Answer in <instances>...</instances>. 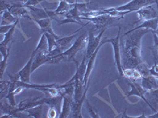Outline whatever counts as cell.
I'll return each instance as SVG.
<instances>
[{
    "instance_id": "cell-30",
    "label": "cell",
    "mask_w": 158,
    "mask_h": 118,
    "mask_svg": "<svg viewBox=\"0 0 158 118\" xmlns=\"http://www.w3.org/2000/svg\"><path fill=\"white\" fill-rule=\"evenodd\" d=\"M148 118H158V112H156V113H154V114L151 115V116H147Z\"/></svg>"
},
{
    "instance_id": "cell-8",
    "label": "cell",
    "mask_w": 158,
    "mask_h": 118,
    "mask_svg": "<svg viewBox=\"0 0 158 118\" xmlns=\"http://www.w3.org/2000/svg\"><path fill=\"white\" fill-rule=\"evenodd\" d=\"M36 54H37V51L36 50H33L30 56V58L29 59V61L25 64V66L15 74L20 79V81H23V82L30 83V75L32 73V61H33V59H34Z\"/></svg>"
},
{
    "instance_id": "cell-14",
    "label": "cell",
    "mask_w": 158,
    "mask_h": 118,
    "mask_svg": "<svg viewBox=\"0 0 158 118\" xmlns=\"http://www.w3.org/2000/svg\"><path fill=\"white\" fill-rule=\"evenodd\" d=\"M82 29V27L81 29H78L77 30V32L75 33H74L73 35H70L69 36H66V37H60L57 40V48L59 49L60 51L63 53V52L66 51L67 49L70 48V47L73 44V41H74L75 38L77 37V32L81 31Z\"/></svg>"
},
{
    "instance_id": "cell-16",
    "label": "cell",
    "mask_w": 158,
    "mask_h": 118,
    "mask_svg": "<svg viewBox=\"0 0 158 118\" xmlns=\"http://www.w3.org/2000/svg\"><path fill=\"white\" fill-rule=\"evenodd\" d=\"M52 18H48L39 20L35 19L33 20V22H35L38 25H39L40 29V32H41L42 34L46 33V32H48V33H51V34L56 36V37H59V36H57V35L53 32V30H52Z\"/></svg>"
},
{
    "instance_id": "cell-32",
    "label": "cell",
    "mask_w": 158,
    "mask_h": 118,
    "mask_svg": "<svg viewBox=\"0 0 158 118\" xmlns=\"http://www.w3.org/2000/svg\"><path fill=\"white\" fill-rule=\"evenodd\" d=\"M15 2H22V3L25 4V2H27L28 0H15Z\"/></svg>"
},
{
    "instance_id": "cell-4",
    "label": "cell",
    "mask_w": 158,
    "mask_h": 118,
    "mask_svg": "<svg viewBox=\"0 0 158 118\" xmlns=\"http://www.w3.org/2000/svg\"><path fill=\"white\" fill-rule=\"evenodd\" d=\"M122 18H123V16H113V15L111 14H102L97 17H94V18H84V17H81V19L88 20L89 22L93 23L96 29H104V28L107 29V27L111 25L115 20L122 19Z\"/></svg>"
},
{
    "instance_id": "cell-26",
    "label": "cell",
    "mask_w": 158,
    "mask_h": 118,
    "mask_svg": "<svg viewBox=\"0 0 158 118\" xmlns=\"http://www.w3.org/2000/svg\"><path fill=\"white\" fill-rule=\"evenodd\" d=\"M85 102H86L87 109H88V110H89V113H90V116H91V117H93V118L100 117V115H99L98 113H96L95 111H94V109H93V107L91 106V105H90V103L89 102V101L85 99Z\"/></svg>"
},
{
    "instance_id": "cell-24",
    "label": "cell",
    "mask_w": 158,
    "mask_h": 118,
    "mask_svg": "<svg viewBox=\"0 0 158 118\" xmlns=\"http://www.w3.org/2000/svg\"><path fill=\"white\" fill-rule=\"evenodd\" d=\"M18 22H19V19L14 23V26L11 28L10 30L6 33L5 36H4L3 40H2V41L1 42V43H0V46H6V47H7V45L12 41L13 36H14V33H15V29H16V26L17 25H18Z\"/></svg>"
},
{
    "instance_id": "cell-34",
    "label": "cell",
    "mask_w": 158,
    "mask_h": 118,
    "mask_svg": "<svg viewBox=\"0 0 158 118\" xmlns=\"http://www.w3.org/2000/svg\"><path fill=\"white\" fill-rule=\"evenodd\" d=\"M156 35L157 36V37H158V26H157V29H156Z\"/></svg>"
},
{
    "instance_id": "cell-25",
    "label": "cell",
    "mask_w": 158,
    "mask_h": 118,
    "mask_svg": "<svg viewBox=\"0 0 158 118\" xmlns=\"http://www.w3.org/2000/svg\"><path fill=\"white\" fill-rule=\"evenodd\" d=\"M10 55V51L8 52L7 54L6 55L2 56V58L1 60V81L2 80V76H3L4 72H5V69H6V66H7V59L8 57Z\"/></svg>"
},
{
    "instance_id": "cell-9",
    "label": "cell",
    "mask_w": 158,
    "mask_h": 118,
    "mask_svg": "<svg viewBox=\"0 0 158 118\" xmlns=\"http://www.w3.org/2000/svg\"><path fill=\"white\" fill-rule=\"evenodd\" d=\"M45 103V98H40V97H32V98H25L21 101L16 106V109L18 112H24L28 109L35 107L39 105Z\"/></svg>"
},
{
    "instance_id": "cell-33",
    "label": "cell",
    "mask_w": 158,
    "mask_h": 118,
    "mask_svg": "<svg viewBox=\"0 0 158 118\" xmlns=\"http://www.w3.org/2000/svg\"><path fill=\"white\" fill-rule=\"evenodd\" d=\"M155 2H156V6H157V10H158V0H155ZM157 12H158V10H157Z\"/></svg>"
},
{
    "instance_id": "cell-1",
    "label": "cell",
    "mask_w": 158,
    "mask_h": 118,
    "mask_svg": "<svg viewBox=\"0 0 158 118\" xmlns=\"http://www.w3.org/2000/svg\"><path fill=\"white\" fill-rule=\"evenodd\" d=\"M151 32V29H140L128 33L124 36L123 43V69H137L143 63L141 55V41L144 36Z\"/></svg>"
},
{
    "instance_id": "cell-20",
    "label": "cell",
    "mask_w": 158,
    "mask_h": 118,
    "mask_svg": "<svg viewBox=\"0 0 158 118\" xmlns=\"http://www.w3.org/2000/svg\"><path fill=\"white\" fill-rule=\"evenodd\" d=\"M73 6H74V4L68 3V2L64 1V0H59V6L54 11L57 14L58 17L64 16L66 14V13L68 12Z\"/></svg>"
},
{
    "instance_id": "cell-27",
    "label": "cell",
    "mask_w": 158,
    "mask_h": 118,
    "mask_svg": "<svg viewBox=\"0 0 158 118\" xmlns=\"http://www.w3.org/2000/svg\"><path fill=\"white\" fill-rule=\"evenodd\" d=\"M43 1H45V0H28L27 2H25L24 5H25V7L30 6H36L40 2H43Z\"/></svg>"
},
{
    "instance_id": "cell-18",
    "label": "cell",
    "mask_w": 158,
    "mask_h": 118,
    "mask_svg": "<svg viewBox=\"0 0 158 118\" xmlns=\"http://www.w3.org/2000/svg\"><path fill=\"white\" fill-rule=\"evenodd\" d=\"M48 51H40L36 54L35 56L33 61H32V73L37 68L40 66H41L42 65L48 63Z\"/></svg>"
},
{
    "instance_id": "cell-13",
    "label": "cell",
    "mask_w": 158,
    "mask_h": 118,
    "mask_svg": "<svg viewBox=\"0 0 158 118\" xmlns=\"http://www.w3.org/2000/svg\"><path fill=\"white\" fill-rule=\"evenodd\" d=\"M136 14L138 15V21H146L158 18V12L153 6H152V5L142 8L136 11Z\"/></svg>"
},
{
    "instance_id": "cell-2",
    "label": "cell",
    "mask_w": 158,
    "mask_h": 118,
    "mask_svg": "<svg viewBox=\"0 0 158 118\" xmlns=\"http://www.w3.org/2000/svg\"><path fill=\"white\" fill-rule=\"evenodd\" d=\"M87 42H88V34L85 32L82 35L78 36V38L73 43L71 47L67 49L66 51L54 57H48V64H56L62 61H73L76 64V67H77L79 64L75 59V56L79 50H82L85 46H87Z\"/></svg>"
},
{
    "instance_id": "cell-7",
    "label": "cell",
    "mask_w": 158,
    "mask_h": 118,
    "mask_svg": "<svg viewBox=\"0 0 158 118\" xmlns=\"http://www.w3.org/2000/svg\"><path fill=\"white\" fill-rule=\"evenodd\" d=\"M106 29H101V32L99 33L97 36H95L94 34V32L92 31H89L88 34V42H87V47L86 50H85V54H84L86 57L87 60L89 59V57L93 55L95 50H97V47L100 46V43L101 41V38H102L104 32H105Z\"/></svg>"
},
{
    "instance_id": "cell-19",
    "label": "cell",
    "mask_w": 158,
    "mask_h": 118,
    "mask_svg": "<svg viewBox=\"0 0 158 118\" xmlns=\"http://www.w3.org/2000/svg\"><path fill=\"white\" fill-rule=\"evenodd\" d=\"M158 26V18H154V19H150V20H146V21H144L140 25H138L137 27H135V29H132L131 30H129L128 32H127L124 36L127 35L128 33H131L132 32H135V31L138 30V29H151V30L156 31L157 29Z\"/></svg>"
},
{
    "instance_id": "cell-11",
    "label": "cell",
    "mask_w": 158,
    "mask_h": 118,
    "mask_svg": "<svg viewBox=\"0 0 158 118\" xmlns=\"http://www.w3.org/2000/svg\"><path fill=\"white\" fill-rule=\"evenodd\" d=\"M89 88V84L87 87L85 88L84 94H83L82 97H81L78 101H74L73 104H72L71 111H70V117H77V118H81L83 117L82 114H81V107H82L83 102L86 99V95L87 91H88Z\"/></svg>"
},
{
    "instance_id": "cell-22",
    "label": "cell",
    "mask_w": 158,
    "mask_h": 118,
    "mask_svg": "<svg viewBox=\"0 0 158 118\" xmlns=\"http://www.w3.org/2000/svg\"><path fill=\"white\" fill-rule=\"evenodd\" d=\"M145 96H146V98H147V100L149 101V103L153 107H156L158 104V88L157 89L146 91V93L145 94Z\"/></svg>"
},
{
    "instance_id": "cell-17",
    "label": "cell",
    "mask_w": 158,
    "mask_h": 118,
    "mask_svg": "<svg viewBox=\"0 0 158 118\" xmlns=\"http://www.w3.org/2000/svg\"><path fill=\"white\" fill-rule=\"evenodd\" d=\"M141 85L146 91L157 89L158 80L154 76L149 75L147 77H142L141 79Z\"/></svg>"
},
{
    "instance_id": "cell-6",
    "label": "cell",
    "mask_w": 158,
    "mask_h": 118,
    "mask_svg": "<svg viewBox=\"0 0 158 118\" xmlns=\"http://www.w3.org/2000/svg\"><path fill=\"white\" fill-rule=\"evenodd\" d=\"M154 3H156L155 0H131V2L118 7L113 8V9L114 10L118 11V12H125V11H128L130 13L132 11L136 12L145 6L153 5Z\"/></svg>"
},
{
    "instance_id": "cell-29",
    "label": "cell",
    "mask_w": 158,
    "mask_h": 118,
    "mask_svg": "<svg viewBox=\"0 0 158 118\" xmlns=\"http://www.w3.org/2000/svg\"><path fill=\"white\" fill-rule=\"evenodd\" d=\"M57 113H58V111L56 108H53V107H50L48 110V117L49 118H55L57 116Z\"/></svg>"
},
{
    "instance_id": "cell-5",
    "label": "cell",
    "mask_w": 158,
    "mask_h": 118,
    "mask_svg": "<svg viewBox=\"0 0 158 118\" xmlns=\"http://www.w3.org/2000/svg\"><path fill=\"white\" fill-rule=\"evenodd\" d=\"M127 81L128 84L131 87V91H128L127 93L126 94L127 97L132 96V95H136V96H138L139 98H141L142 100H144L146 102L148 106L150 107V109H152L154 112H156V108L153 107L152 105L149 102V101L147 100V98L145 96V94L146 93V91L142 87L141 84L138 82L137 80H133V79H127Z\"/></svg>"
},
{
    "instance_id": "cell-21",
    "label": "cell",
    "mask_w": 158,
    "mask_h": 118,
    "mask_svg": "<svg viewBox=\"0 0 158 118\" xmlns=\"http://www.w3.org/2000/svg\"><path fill=\"white\" fill-rule=\"evenodd\" d=\"M2 15V21H1V25H9L15 23L19 18H16L11 14L8 10H6L3 12H1Z\"/></svg>"
},
{
    "instance_id": "cell-23",
    "label": "cell",
    "mask_w": 158,
    "mask_h": 118,
    "mask_svg": "<svg viewBox=\"0 0 158 118\" xmlns=\"http://www.w3.org/2000/svg\"><path fill=\"white\" fill-rule=\"evenodd\" d=\"M43 105H39L37 106H35V107L30 108V109H28L27 110H25V112L28 113L29 115V117L32 116L34 118H41L43 117Z\"/></svg>"
},
{
    "instance_id": "cell-3",
    "label": "cell",
    "mask_w": 158,
    "mask_h": 118,
    "mask_svg": "<svg viewBox=\"0 0 158 118\" xmlns=\"http://www.w3.org/2000/svg\"><path fill=\"white\" fill-rule=\"evenodd\" d=\"M120 32L121 27H118V34L115 37L112 38H104L101 41V44L103 45L104 43H111L112 45L114 50V56H115V61L116 64L117 69H118V74L121 77H124L123 69L122 67V62H121V56H120Z\"/></svg>"
},
{
    "instance_id": "cell-12",
    "label": "cell",
    "mask_w": 158,
    "mask_h": 118,
    "mask_svg": "<svg viewBox=\"0 0 158 118\" xmlns=\"http://www.w3.org/2000/svg\"><path fill=\"white\" fill-rule=\"evenodd\" d=\"M60 95H63V103L59 117H69L70 111H71L72 104L74 102V95H69V94H60Z\"/></svg>"
},
{
    "instance_id": "cell-28",
    "label": "cell",
    "mask_w": 158,
    "mask_h": 118,
    "mask_svg": "<svg viewBox=\"0 0 158 118\" xmlns=\"http://www.w3.org/2000/svg\"><path fill=\"white\" fill-rule=\"evenodd\" d=\"M13 26H14V24L9 25H1L0 26V33L1 34H6V32H8L10 30V29Z\"/></svg>"
},
{
    "instance_id": "cell-31",
    "label": "cell",
    "mask_w": 158,
    "mask_h": 118,
    "mask_svg": "<svg viewBox=\"0 0 158 118\" xmlns=\"http://www.w3.org/2000/svg\"><path fill=\"white\" fill-rule=\"evenodd\" d=\"M66 2H67L70 4H74L75 3V0H64Z\"/></svg>"
},
{
    "instance_id": "cell-35",
    "label": "cell",
    "mask_w": 158,
    "mask_h": 118,
    "mask_svg": "<svg viewBox=\"0 0 158 118\" xmlns=\"http://www.w3.org/2000/svg\"><path fill=\"white\" fill-rule=\"evenodd\" d=\"M1 1H5V0H1Z\"/></svg>"
},
{
    "instance_id": "cell-15",
    "label": "cell",
    "mask_w": 158,
    "mask_h": 118,
    "mask_svg": "<svg viewBox=\"0 0 158 118\" xmlns=\"http://www.w3.org/2000/svg\"><path fill=\"white\" fill-rule=\"evenodd\" d=\"M102 45L100 43V46L97 47V50H95L93 55L89 57V59L87 61V66H86V71H85V73L84 76V79H83V86H84V88H85L88 85V82H89V77L90 73H91L92 70H93V68H94V61H95V59L97 57V54H98L99 50H100V48L101 47Z\"/></svg>"
},
{
    "instance_id": "cell-10",
    "label": "cell",
    "mask_w": 158,
    "mask_h": 118,
    "mask_svg": "<svg viewBox=\"0 0 158 118\" xmlns=\"http://www.w3.org/2000/svg\"><path fill=\"white\" fill-rule=\"evenodd\" d=\"M31 16L32 17L33 20L35 19H44V18H51L52 19L56 18L58 17L57 14L55 11H50L48 10L42 9V8H38L36 6H27Z\"/></svg>"
}]
</instances>
